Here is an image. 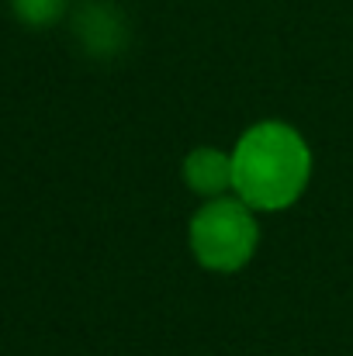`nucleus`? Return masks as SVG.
<instances>
[{
	"label": "nucleus",
	"instance_id": "nucleus-1",
	"mask_svg": "<svg viewBox=\"0 0 353 356\" xmlns=\"http://www.w3.org/2000/svg\"><path fill=\"white\" fill-rule=\"evenodd\" d=\"M312 149L288 121L249 124L233 149V194L253 211H284L308 191Z\"/></svg>",
	"mask_w": 353,
	"mask_h": 356
},
{
	"label": "nucleus",
	"instance_id": "nucleus-2",
	"mask_svg": "<svg viewBox=\"0 0 353 356\" xmlns=\"http://www.w3.org/2000/svg\"><path fill=\"white\" fill-rule=\"evenodd\" d=\"M191 252L194 259L212 270V273H235L242 270L260 245V222L256 211L235 197H212L198 208V215L191 218Z\"/></svg>",
	"mask_w": 353,
	"mask_h": 356
},
{
	"label": "nucleus",
	"instance_id": "nucleus-3",
	"mask_svg": "<svg viewBox=\"0 0 353 356\" xmlns=\"http://www.w3.org/2000/svg\"><path fill=\"white\" fill-rule=\"evenodd\" d=\"M184 184L187 191H194L198 197L212 201V197H226L233 191V152L215 149V145H198L184 156Z\"/></svg>",
	"mask_w": 353,
	"mask_h": 356
},
{
	"label": "nucleus",
	"instance_id": "nucleus-4",
	"mask_svg": "<svg viewBox=\"0 0 353 356\" xmlns=\"http://www.w3.org/2000/svg\"><path fill=\"white\" fill-rule=\"evenodd\" d=\"M14 14L31 24V28H45V24H56L66 10V0H10Z\"/></svg>",
	"mask_w": 353,
	"mask_h": 356
}]
</instances>
